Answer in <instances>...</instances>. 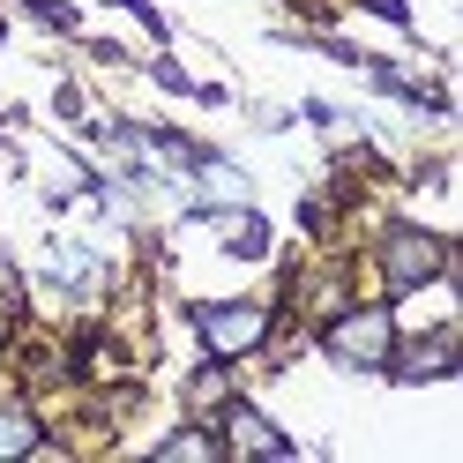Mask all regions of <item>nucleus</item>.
Returning <instances> with one entry per match:
<instances>
[{"label":"nucleus","instance_id":"f257e3e1","mask_svg":"<svg viewBox=\"0 0 463 463\" xmlns=\"http://www.w3.org/2000/svg\"><path fill=\"white\" fill-rule=\"evenodd\" d=\"M373 262H382V284H389L396 299H411V292H426V284L449 277V240H441V232H426V224H389Z\"/></svg>","mask_w":463,"mask_h":463},{"label":"nucleus","instance_id":"f03ea898","mask_svg":"<svg viewBox=\"0 0 463 463\" xmlns=\"http://www.w3.org/2000/svg\"><path fill=\"white\" fill-rule=\"evenodd\" d=\"M322 352L336 366H352V373H382L389 352H396V314L389 307H352V314H336L329 336H322Z\"/></svg>","mask_w":463,"mask_h":463},{"label":"nucleus","instance_id":"7ed1b4c3","mask_svg":"<svg viewBox=\"0 0 463 463\" xmlns=\"http://www.w3.org/2000/svg\"><path fill=\"white\" fill-rule=\"evenodd\" d=\"M194 336L210 359H247L269 344V307L262 299H217V307H194Z\"/></svg>","mask_w":463,"mask_h":463},{"label":"nucleus","instance_id":"20e7f679","mask_svg":"<svg viewBox=\"0 0 463 463\" xmlns=\"http://www.w3.org/2000/svg\"><path fill=\"white\" fill-rule=\"evenodd\" d=\"M389 373H396V382H441V373H456V336L449 329L411 336L403 352H389Z\"/></svg>","mask_w":463,"mask_h":463},{"label":"nucleus","instance_id":"39448f33","mask_svg":"<svg viewBox=\"0 0 463 463\" xmlns=\"http://www.w3.org/2000/svg\"><path fill=\"white\" fill-rule=\"evenodd\" d=\"M217 449H254V456H284V433L254 411V403H240V396H224V441Z\"/></svg>","mask_w":463,"mask_h":463},{"label":"nucleus","instance_id":"423d86ee","mask_svg":"<svg viewBox=\"0 0 463 463\" xmlns=\"http://www.w3.org/2000/svg\"><path fill=\"white\" fill-rule=\"evenodd\" d=\"M45 441V426L31 411H15V403H0V456H31Z\"/></svg>","mask_w":463,"mask_h":463},{"label":"nucleus","instance_id":"0eeeda50","mask_svg":"<svg viewBox=\"0 0 463 463\" xmlns=\"http://www.w3.org/2000/svg\"><path fill=\"white\" fill-rule=\"evenodd\" d=\"M157 456H217V433H202V426H187V433H172V441H165Z\"/></svg>","mask_w":463,"mask_h":463}]
</instances>
